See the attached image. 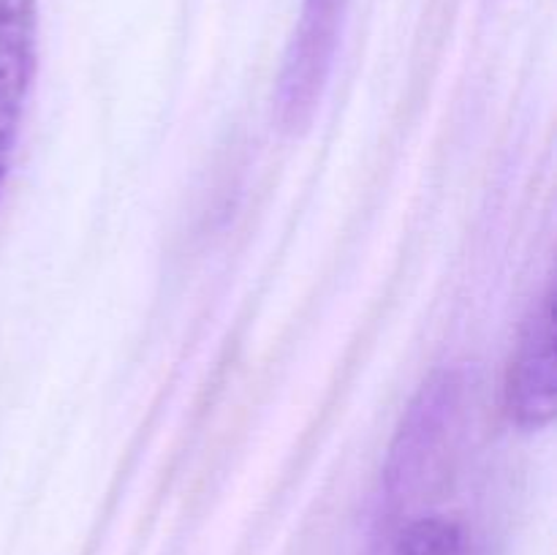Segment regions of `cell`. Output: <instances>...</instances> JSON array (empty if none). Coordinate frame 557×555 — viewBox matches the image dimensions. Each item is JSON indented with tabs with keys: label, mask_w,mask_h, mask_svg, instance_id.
Listing matches in <instances>:
<instances>
[{
	"label": "cell",
	"mask_w": 557,
	"mask_h": 555,
	"mask_svg": "<svg viewBox=\"0 0 557 555\" xmlns=\"http://www.w3.org/2000/svg\"><path fill=\"white\" fill-rule=\"evenodd\" d=\"M468 386V370L460 365L438 368L419 386L403 411L384 462V490L389 498H400L417 488L433 462L444 457V446L460 428Z\"/></svg>",
	"instance_id": "cell-2"
},
{
	"label": "cell",
	"mask_w": 557,
	"mask_h": 555,
	"mask_svg": "<svg viewBox=\"0 0 557 555\" xmlns=\"http://www.w3.org/2000/svg\"><path fill=\"white\" fill-rule=\"evenodd\" d=\"M348 0H302L272 87V123L302 136L319 114L346 25Z\"/></svg>",
	"instance_id": "cell-1"
},
{
	"label": "cell",
	"mask_w": 557,
	"mask_h": 555,
	"mask_svg": "<svg viewBox=\"0 0 557 555\" xmlns=\"http://www.w3.org/2000/svg\"><path fill=\"white\" fill-rule=\"evenodd\" d=\"M504 408L522 433L547 430L557 417V316L555 286L531 305L511 351L504 381Z\"/></svg>",
	"instance_id": "cell-3"
},
{
	"label": "cell",
	"mask_w": 557,
	"mask_h": 555,
	"mask_svg": "<svg viewBox=\"0 0 557 555\" xmlns=\"http://www.w3.org/2000/svg\"><path fill=\"white\" fill-rule=\"evenodd\" d=\"M386 555H468V533L451 517H413L392 539Z\"/></svg>",
	"instance_id": "cell-5"
},
{
	"label": "cell",
	"mask_w": 557,
	"mask_h": 555,
	"mask_svg": "<svg viewBox=\"0 0 557 555\" xmlns=\"http://www.w3.org/2000/svg\"><path fill=\"white\" fill-rule=\"evenodd\" d=\"M38 74V0H0V201Z\"/></svg>",
	"instance_id": "cell-4"
}]
</instances>
